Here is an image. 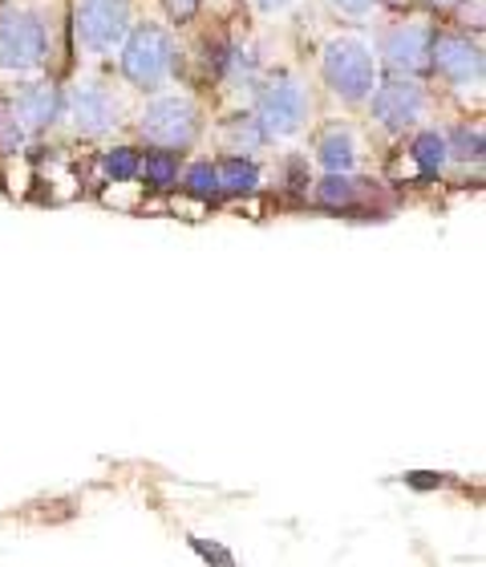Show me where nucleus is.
Wrapping results in <instances>:
<instances>
[{"instance_id": "9d476101", "label": "nucleus", "mask_w": 486, "mask_h": 567, "mask_svg": "<svg viewBox=\"0 0 486 567\" xmlns=\"http://www.w3.org/2000/svg\"><path fill=\"white\" fill-rule=\"evenodd\" d=\"M385 61L393 70L402 73H417L430 65V33L422 24H402L385 37Z\"/></svg>"}, {"instance_id": "1a4fd4ad", "label": "nucleus", "mask_w": 486, "mask_h": 567, "mask_svg": "<svg viewBox=\"0 0 486 567\" xmlns=\"http://www.w3.org/2000/svg\"><path fill=\"white\" fill-rule=\"evenodd\" d=\"M422 110H426V94H422V85L410 82V78L381 85L378 94H373V118H378L381 126H390V131L414 126V122L422 118Z\"/></svg>"}, {"instance_id": "423d86ee", "label": "nucleus", "mask_w": 486, "mask_h": 567, "mask_svg": "<svg viewBox=\"0 0 486 567\" xmlns=\"http://www.w3.org/2000/svg\"><path fill=\"white\" fill-rule=\"evenodd\" d=\"M138 131L155 142V146L175 151V146H187V142L195 138L199 114H195V106H190L187 97H158V102H151V106L143 110Z\"/></svg>"}, {"instance_id": "dca6fc26", "label": "nucleus", "mask_w": 486, "mask_h": 567, "mask_svg": "<svg viewBox=\"0 0 486 567\" xmlns=\"http://www.w3.org/2000/svg\"><path fill=\"white\" fill-rule=\"evenodd\" d=\"M138 154L131 151V146H114V151L106 154V171H110V178L114 183H126V178H134L138 175Z\"/></svg>"}, {"instance_id": "412c9836", "label": "nucleus", "mask_w": 486, "mask_h": 567, "mask_svg": "<svg viewBox=\"0 0 486 567\" xmlns=\"http://www.w3.org/2000/svg\"><path fill=\"white\" fill-rule=\"evenodd\" d=\"M373 4H378V0H332V9L344 12V17H365Z\"/></svg>"}, {"instance_id": "4468645a", "label": "nucleus", "mask_w": 486, "mask_h": 567, "mask_svg": "<svg viewBox=\"0 0 486 567\" xmlns=\"http://www.w3.org/2000/svg\"><path fill=\"white\" fill-rule=\"evenodd\" d=\"M446 151H451V142L442 138V134H422V138L414 142V158L422 163V171H442L446 166Z\"/></svg>"}, {"instance_id": "4be33fe9", "label": "nucleus", "mask_w": 486, "mask_h": 567, "mask_svg": "<svg viewBox=\"0 0 486 567\" xmlns=\"http://www.w3.org/2000/svg\"><path fill=\"white\" fill-rule=\"evenodd\" d=\"M166 4H170V12H175L178 21H187L190 12H195V4H199V0H166Z\"/></svg>"}, {"instance_id": "20e7f679", "label": "nucleus", "mask_w": 486, "mask_h": 567, "mask_svg": "<svg viewBox=\"0 0 486 567\" xmlns=\"http://www.w3.org/2000/svg\"><path fill=\"white\" fill-rule=\"evenodd\" d=\"M131 29V0H77V37L85 49L110 53Z\"/></svg>"}, {"instance_id": "a211bd4d", "label": "nucleus", "mask_w": 486, "mask_h": 567, "mask_svg": "<svg viewBox=\"0 0 486 567\" xmlns=\"http://www.w3.org/2000/svg\"><path fill=\"white\" fill-rule=\"evenodd\" d=\"M187 190L190 195H199V199H207V195H215L219 190V175H215V166L199 163L187 171Z\"/></svg>"}, {"instance_id": "2eb2a0df", "label": "nucleus", "mask_w": 486, "mask_h": 567, "mask_svg": "<svg viewBox=\"0 0 486 567\" xmlns=\"http://www.w3.org/2000/svg\"><path fill=\"white\" fill-rule=\"evenodd\" d=\"M349 199H353V178H349V171H329V178L321 183V203L344 207Z\"/></svg>"}, {"instance_id": "5701e85b", "label": "nucleus", "mask_w": 486, "mask_h": 567, "mask_svg": "<svg viewBox=\"0 0 486 567\" xmlns=\"http://www.w3.org/2000/svg\"><path fill=\"white\" fill-rule=\"evenodd\" d=\"M292 0H256V9L260 12H285Z\"/></svg>"}, {"instance_id": "aec40b11", "label": "nucleus", "mask_w": 486, "mask_h": 567, "mask_svg": "<svg viewBox=\"0 0 486 567\" xmlns=\"http://www.w3.org/2000/svg\"><path fill=\"white\" fill-rule=\"evenodd\" d=\"M0 146H4V151H17V146H21V126H17V118L4 114V110H0Z\"/></svg>"}, {"instance_id": "ddd939ff", "label": "nucleus", "mask_w": 486, "mask_h": 567, "mask_svg": "<svg viewBox=\"0 0 486 567\" xmlns=\"http://www.w3.org/2000/svg\"><path fill=\"white\" fill-rule=\"evenodd\" d=\"M215 175H219V187L236 190V195H244V190H251L256 183H260V171H256L251 163H244V158H231V163H224Z\"/></svg>"}, {"instance_id": "f3484780", "label": "nucleus", "mask_w": 486, "mask_h": 567, "mask_svg": "<svg viewBox=\"0 0 486 567\" xmlns=\"http://www.w3.org/2000/svg\"><path fill=\"white\" fill-rule=\"evenodd\" d=\"M138 171H146V183H151V187H170V183H175V158H170V154H151V158H146V166H138Z\"/></svg>"}, {"instance_id": "39448f33", "label": "nucleus", "mask_w": 486, "mask_h": 567, "mask_svg": "<svg viewBox=\"0 0 486 567\" xmlns=\"http://www.w3.org/2000/svg\"><path fill=\"white\" fill-rule=\"evenodd\" d=\"M309 118V94L300 82H272L260 94V106H256V122H260L263 134L272 138H292V134L304 126Z\"/></svg>"}, {"instance_id": "6e6552de", "label": "nucleus", "mask_w": 486, "mask_h": 567, "mask_svg": "<svg viewBox=\"0 0 486 567\" xmlns=\"http://www.w3.org/2000/svg\"><path fill=\"white\" fill-rule=\"evenodd\" d=\"M430 61L438 65L454 85H478L483 82V49L471 41V37H438V41H430Z\"/></svg>"}, {"instance_id": "f8f14e48", "label": "nucleus", "mask_w": 486, "mask_h": 567, "mask_svg": "<svg viewBox=\"0 0 486 567\" xmlns=\"http://www.w3.org/2000/svg\"><path fill=\"white\" fill-rule=\"evenodd\" d=\"M321 163L329 171H353L356 163V146H353V134L344 131H332L329 138L321 142Z\"/></svg>"}, {"instance_id": "0eeeda50", "label": "nucleus", "mask_w": 486, "mask_h": 567, "mask_svg": "<svg viewBox=\"0 0 486 567\" xmlns=\"http://www.w3.org/2000/svg\"><path fill=\"white\" fill-rule=\"evenodd\" d=\"M70 118L77 134H106L118 126V97L102 82H82L70 94Z\"/></svg>"}, {"instance_id": "f257e3e1", "label": "nucleus", "mask_w": 486, "mask_h": 567, "mask_svg": "<svg viewBox=\"0 0 486 567\" xmlns=\"http://www.w3.org/2000/svg\"><path fill=\"white\" fill-rule=\"evenodd\" d=\"M324 78H329L332 94L344 97V102H361V97L373 94L378 85V61H373V49L356 37H337L324 45Z\"/></svg>"}, {"instance_id": "7ed1b4c3", "label": "nucleus", "mask_w": 486, "mask_h": 567, "mask_svg": "<svg viewBox=\"0 0 486 567\" xmlns=\"http://www.w3.org/2000/svg\"><path fill=\"white\" fill-rule=\"evenodd\" d=\"M170 65H175V45H170V37H166L158 24H143V29L126 41L122 73H126L134 85L155 90L166 73H170Z\"/></svg>"}, {"instance_id": "9b49d317", "label": "nucleus", "mask_w": 486, "mask_h": 567, "mask_svg": "<svg viewBox=\"0 0 486 567\" xmlns=\"http://www.w3.org/2000/svg\"><path fill=\"white\" fill-rule=\"evenodd\" d=\"M17 114H21V122H29V126H49V122L61 114L58 85H49V82L24 85L21 97H17Z\"/></svg>"}, {"instance_id": "f03ea898", "label": "nucleus", "mask_w": 486, "mask_h": 567, "mask_svg": "<svg viewBox=\"0 0 486 567\" xmlns=\"http://www.w3.org/2000/svg\"><path fill=\"white\" fill-rule=\"evenodd\" d=\"M49 33L41 17L33 12H9L0 21V70L9 73H33L45 61Z\"/></svg>"}, {"instance_id": "b1692460", "label": "nucleus", "mask_w": 486, "mask_h": 567, "mask_svg": "<svg viewBox=\"0 0 486 567\" xmlns=\"http://www.w3.org/2000/svg\"><path fill=\"white\" fill-rule=\"evenodd\" d=\"M438 4H458V0H438Z\"/></svg>"}, {"instance_id": "6ab92c4d", "label": "nucleus", "mask_w": 486, "mask_h": 567, "mask_svg": "<svg viewBox=\"0 0 486 567\" xmlns=\"http://www.w3.org/2000/svg\"><path fill=\"white\" fill-rule=\"evenodd\" d=\"M454 146H458V158H478V154H483V131H458L454 134Z\"/></svg>"}]
</instances>
